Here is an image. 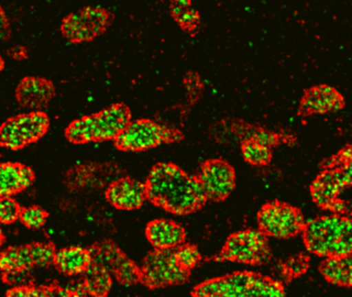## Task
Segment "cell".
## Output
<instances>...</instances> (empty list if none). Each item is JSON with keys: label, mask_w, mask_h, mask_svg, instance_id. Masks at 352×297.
I'll list each match as a JSON object with an SVG mask.
<instances>
[{"label": "cell", "mask_w": 352, "mask_h": 297, "mask_svg": "<svg viewBox=\"0 0 352 297\" xmlns=\"http://www.w3.org/2000/svg\"><path fill=\"white\" fill-rule=\"evenodd\" d=\"M145 186L148 199L172 214H192L207 201L197 177L173 163L156 164Z\"/></svg>", "instance_id": "1"}, {"label": "cell", "mask_w": 352, "mask_h": 297, "mask_svg": "<svg viewBox=\"0 0 352 297\" xmlns=\"http://www.w3.org/2000/svg\"><path fill=\"white\" fill-rule=\"evenodd\" d=\"M308 251L320 257L351 255L352 223L350 216L333 214L306 223L302 229Z\"/></svg>", "instance_id": "2"}, {"label": "cell", "mask_w": 352, "mask_h": 297, "mask_svg": "<svg viewBox=\"0 0 352 297\" xmlns=\"http://www.w3.org/2000/svg\"><path fill=\"white\" fill-rule=\"evenodd\" d=\"M195 296L280 297L285 295L281 283L251 272H234L201 283L193 288Z\"/></svg>", "instance_id": "3"}, {"label": "cell", "mask_w": 352, "mask_h": 297, "mask_svg": "<svg viewBox=\"0 0 352 297\" xmlns=\"http://www.w3.org/2000/svg\"><path fill=\"white\" fill-rule=\"evenodd\" d=\"M131 120L129 107L124 103H114L98 113L72 122L65 135L74 144L115 140Z\"/></svg>", "instance_id": "4"}, {"label": "cell", "mask_w": 352, "mask_h": 297, "mask_svg": "<svg viewBox=\"0 0 352 297\" xmlns=\"http://www.w3.org/2000/svg\"><path fill=\"white\" fill-rule=\"evenodd\" d=\"M338 166L325 169L317 175L311 185L313 201L335 214H350L351 204L341 195L351 186V148L348 146L338 155Z\"/></svg>", "instance_id": "5"}, {"label": "cell", "mask_w": 352, "mask_h": 297, "mask_svg": "<svg viewBox=\"0 0 352 297\" xmlns=\"http://www.w3.org/2000/svg\"><path fill=\"white\" fill-rule=\"evenodd\" d=\"M115 14L102 6H85L67 14L60 24V32L72 43H89L102 36L112 26Z\"/></svg>", "instance_id": "6"}, {"label": "cell", "mask_w": 352, "mask_h": 297, "mask_svg": "<svg viewBox=\"0 0 352 297\" xmlns=\"http://www.w3.org/2000/svg\"><path fill=\"white\" fill-rule=\"evenodd\" d=\"M182 133L174 128L160 125L149 119L129 122L126 127L115 138L117 148L122 151L149 150L166 142H177Z\"/></svg>", "instance_id": "7"}, {"label": "cell", "mask_w": 352, "mask_h": 297, "mask_svg": "<svg viewBox=\"0 0 352 297\" xmlns=\"http://www.w3.org/2000/svg\"><path fill=\"white\" fill-rule=\"evenodd\" d=\"M50 127V119L42 111L22 113L0 126V146L19 150L42 138Z\"/></svg>", "instance_id": "8"}, {"label": "cell", "mask_w": 352, "mask_h": 297, "mask_svg": "<svg viewBox=\"0 0 352 297\" xmlns=\"http://www.w3.org/2000/svg\"><path fill=\"white\" fill-rule=\"evenodd\" d=\"M270 256L267 236L261 231L247 229L230 235L216 260L257 265L267 261Z\"/></svg>", "instance_id": "9"}, {"label": "cell", "mask_w": 352, "mask_h": 297, "mask_svg": "<svg viewBox=\"0 0 352 297\" xmlns=\"http://www.w3.org/2000/svg\"><path fill=\"white\" fill-rule=\"evenodd\" d=\"M140 272V280L151 289L183 284L189 278V272L177 263L175 248L150 252L144 259Z\"/></svg>", "instance_id": "10"}, {"label": "cell", "mask_w": 352, "mask_h": 297, "mask_svg": "<svg viewBox=\"0 0 352 297\" xmlns=\"http://www.w3.org/2000/svg\"><path fill=\"white\" fill-rule=\"evenodd\" d=\"M257 222L263 234L275 239L296 236L306 224L298 208L277 200L263 206L257 214Z\"/></svg>", "instance_id": "11"}, {"label": "cell", "mask_w": 352, "mask_h": 297, "mask_svg": "<svg viewBox=\"0 0 352 297\" xmlns=\"http://www.w3.org/2000/svg\"><path fill=\"white\" fill-rule=\"evenodd\" d=\"M55 248L52 243H34L9 248L0 253V270L5 274H19L53 263Z\"/></svg>", "instance_id": "12"}, {"label": "cell", "mask_w": 352, "mask_h": 297, "mask_svg": "<svg viewBox=\"0 0 352 297\" xmlns=\"http://www.w3.org/2000/svg\"><path fill=\"white\" fill-rule=\"evenodd\" d=\"M199 185L207 199L221 201L226 199L236 187L234 167L222 159H211L201 165Z\"/></svg>", "instance_id": "13"}, {"label": "cell", "mask_w": 352, "mask_h": 297, "mask_svg": "<svg viewBox=\"0 0 352 297\" xmlns=\"http://www.w3.org/2000/svg\"><path fill=\"white\" fill-rule=\"evenodd\" d=\"M92 261L106 268L125 286H133L141 280L140 268L115 243L104 241L89 250Z\"/></svg>", "instance_id": "14"}, {"label": "cell", "mask_w": 352, "mask_h": 297, "mask_svg": "<svg viewBox=\"0 0 352 297\" xmlns=\"http://www.w3.org/2000/svg\"><path fill=\"white\" fill-rule=\"evenodd\" d=\"M343 94L327 84L316 85L304 91L298 104V116L310 117L335 113L345 107Z\"/></svg>", "instance_id": "15"}, {"label": "cell", "mask_w": 352, "mask_h": 297, "mask_svg": "<svg viewBox=\"0 0 352 297\" xmlns=\"http://www.w3.org/2000/svg\"><path fill=\"white\" fill-rule=\"evenodd\" d=\"M55 86L51 80L41 76H26L16 89V99L21 107L40 111L55 96Z\"/></svg>", "instance_id": "16"}, {"label": "cell", "mask_w": 352, "mask_h": 297, "mask_svg": "<svg viewBox=\"0 0 352 297\" xmlns=\"http://www.w3.org/2000/svg\"><path fill=\"white\" fill-rule=\"evenodd\" d=\"M108 201L119 210H133L141 208L147 198L145 184L131 177L117 179L106 192Z\"/></svg>", "instance_id": "17"}, {"label": "cell", "mask_w": 352, "mask_h": 297, "mask_svg": "<svg viewBox=\"0 0 352 297\" xmlns=\"http://www.w3.org/2000/svg\"><path fill=\"white\" fill-rule=\"evenodd\" d=\"M146 236L155 249H170L182 245L186 233L184 228L174 221L157 219L147 225Z\"/></svg>", "instance_id": "18"}, {"label": "cell", "mask_w": 352, "mask_h": 297, "mask_svg": "<svg viewBox=\"0 0 352 297\" xmlns=\"http://www.w3.org/2000/svg\"><path fill=\"white\" fill-rule=\"evenodd\" d=\"M34 179L30 167L20 163L0 164V197L12 196L28 189Z\"/></svg>", "instance_id": "19"}, {"label": "cell", "mask_w": 352, "mask_h": 297, "mask_svg": "<svg viewBox=\"0 0 352 297\" xmlns=\"http://www.w3.org/2000/svg\"><path fill=\"white\" fill-rule=\"evenodd\" d=\"M89 250L81 247H69L55 252L53 263L65 276L83 274L91 264Z\"/></svg>", "instance_id": "20"}, {"label": "cell", "mask_w": 352, "mask_h": 297, "mask_svg": "<svg viewBox=\"0 0 352 297\" xmlns=\"http://www.w3.org/2000/svg\"><path fill=\"white\" fill-rule=\"evenodd\" d=\"M321 274L327 282L338 286L351 287L352 257L351 255L331 256L319 266Z\"/></svg>", "instance_id": "21"}, {"label": "cell", "mask_w": 352, "mask_h": 297, "mask_svg": "<svg viewBox=\"0 0 352 297\" xmlns=\"http://www.w3.org/2000/svg\"><path fill=\"white\" fill-rule=\"evenodd\" d=\"M170 12L179 28L189 36L199 34L201 26V16L193 3H170Z\"/></svg>", "instance_id": "22"}, {"label": "cell", "mask_w": 352, "mask_h": 297, "mask_svg": "<svg viewBox=\"0 0 352 297\" xmlns=\"http://www.w3.org/2000/svg\"><path fill=\"white\" fill-rule=\"evenodd\" d=\"M84 282L82 283L86 294L94 296H106L112 287L111 274L100 264L92 261L87 270L83 272Z\"/></svg>", "instance_id": "23"}, {"label": "cell", "mask_w": 352, "mask_h": 297, "mask_svg": "<svg viewBox=\"0 0 352 297\" xmlns=\"http://www.w3.org/2000/svg\"><path fill=\"white\" fill-rule=\"evenodd\" d=\"M242 155L246 162L256 166H265L272 160L271 148L252 140H244Z\"/></svg>", "instance_id": "24"}, {"label": "cell", "mask_w": 352, "mask_h": 297, "mask_svg": "<svg viewBox=\"0 0 352 297\" xmlns=\"http://www.w3.org/2000/svg\"><path fill=\"white\" fill-rule=\"evenodd\" d=\"M9 296L44 297V296H69L74 295L71 289L47 288V287H17L11 289L7 293Z\"/></svg>", "instance_id": "25"}, {"label": "cell", "mask_w": 352, "mask_h": 297, "mask_svg": "<svg viewBox=\"0 0 352 297\" xmlns=\"http://www.w3.org/2000/svg\"><path fill=\"white\" fill-rule=\"evenodd\" d=\"M175 258L181 268L190 272L201 260V255L195 245H178L175 249Z\"/></svg>", "instance_id": "26"}, {"label": "cell", "mask_w": 352, "mask_h": 297, "mask_svg": "<svg viewBox=\"0 0 352 297\" xmlns=\"http://www.w3.org/2000/svg\"><path fill=\"white\" fill-rule=\"evenodd\" d=\"M48 212L40 206H30L20 212V220L30 229H40L48 220Z\"/></svg>", "instance_id": "27"}, {"label": "cell", "mask_w": 352, "mask_h": 297, "mask_svg": "<svg viewBox=\"0 0 352 297\" xmlns=\"http://www.w3.org/2000/svg\"><path fill=\"white\" fill-rule=\"evenodd\" d=\"M21 208L11 196L0 197V223L12 224L20 218Z\"/></svg>", "instance_id": "28"}, {"label": "cell", "mask_w": 352, "mask_h": 297, "mask_svg": "<svg viewBox=\"0 0 352 297\" xmlns=\"http://www.w3.org/2000/svg\"><path fill=\"white\" fill-rule=\"evenodd\" d=\"M245 140H252L255 142H261L265 146H276L278 144V136L273 132L267 131V130L263 129V128L252 127V126H247L244 130Z\"/></svg>", "instance_id": "29"}, {"label": "cell", "mask_w": 352, "mask_h": 297, "mask_svg": "<svg viewBox=\"0 0 352 297\" xmlns=\"http://www.w3.org/2000/svg\"><path fill=\"white\" fill-rule=\"evenodd\" d=\"M12 36L11 22L3 6H0V43H5Z\"/></svg>", "instance_id": "30"}, {"label": "cell", "mask_w": 352, "mask_h": 297, "mask_svg": "<svg viewBox=\"0 0 352 297\" xmlns=\"http://www.w3.org/2000/svg\"><path fill=\"white\" fill-rule=\"evenodd\" d=\"M10 54H11L15 59H24V58H26V56H28V51H26L25 47H16L12 49Z\"/></svg>", "instance_id": "31"}, {"label": "cell", "mask_w": 352, "mask_h": 297, "mask_svg": "<svg viewBox=\"0 0 352 297\" xmlns=\"http://www.w3.org/2000/svg\"><path fill=\"white\" fill-rule=\"evenodd\" d=\"M170 3H192V0H168Z\"/></svg>", "instance_id": "32"}, {"label": "cell", "mask_w": 352, "mask_h": 297, "mask_svg": "<svg viewBox=\"0 0 352 297\" xmlns=\"http://www.w3.org/2000/svg\"><path fill=\"white\" fill-rule=\"evenodd\" d=\"M5 60L0 56V72H3V68H5Z\"/></svg>", "instance_id": "33"}, {"label": "cell", "mask_w": 352, "mask_h": 297, "mask_svg": "<svg viewBox=\"0 0 352 297\" xmlns=\"http://www.w3.org/2000/svg\"><path fill=\"white\" fill-rule=\"evenodd\" d=\"M5 241V235H3V231L0 229V245H3Z\"/></svg>", "instance_id": "34"}]
</instances>
